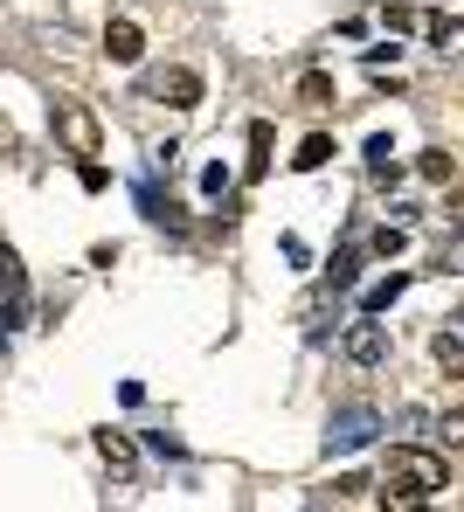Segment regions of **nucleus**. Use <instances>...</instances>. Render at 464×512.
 Returning <instances> with one entry per match:
<instances>
[{"mask_svg": "<svg viewBox=\"0 0 464 512\" xmlns=\"http://www.w3.org/2000/svg\"><path fill=\"white\" fill-rule=\"evenodd\" d=\"M347 360H354V367H381V360H388V326H374V312L368 319H354V326H347Z\"/></svg>", "mask_w": 464, "mask_h": 512, "instance_id": "nucleus-4", "label": "nucleus"}, {"mask_svg": "<svg viewBox=\"0 0 464 512\" xmlns=\"http://www.w3.org/2000/svg\"><path fill=\"white\" fill-rule=\"evenodd\" d=\"M402 243H409V229H374V256H402Z\"/></svg>", "mask_w": 464, "mask_h": 512, "instance_id": "nucleus-21", "label": "nucleus"}, {"mask_svg": "<svg viewBox=\"0 0 464 512\" xmlns=\"http://www.w3.org/2000/svg\"><path fill=\"white\" fill-rule=\"evenodd\" d=\"M430 436H437V450H464V409H444Z\"/></svg>", "mask_w": 464, "mask_h": 512, "instance_id": "nucleus-16", "label": "nucleus"}, {"mask_svg": "<svg viewBox=\"0 0 464 512\" xmlns=\"http://www.w3.org/2000/svg\"><path fill=\"white\" fill-rule=\"evenodd\" d=\"M430 360L444 367V381H464V340L458 333H437V340H430Z\"/></svg>", "mask_w": 464, "mask_h": 512, "instance_id": "nucleus-11", "label": "nucleus"}, {"mask_svg": "<svg viewBox=\"0 0 464 512\" xmlns=\"http://www.w3.org/2000/svg\"><path fill=\"white\" fill-rule=\"evenodd\" d=\"M423 28H430V42H437V49H444V42H464V21H458V14H430Z\"/></svg>", "mask_w": 464, "mask_h": 512, "instance_id": "nucleus-19", "label": "nucleus"}, {"mask_svg": "<svg viewBox=\"0 0 464 512\" xmlns=\"http://www.w3.org/2000/svg\"><path fill=\"white\" fill-rule=\"evenodd\" d=\"M361 492H368V478H340V485H333V506H347V499H361Z\"/></svg>", "mask_w": 464, "mask_h": 512, "instance_id": "nucleus-23", "label": "nucleus"}, {"mask_svg": "<svg viewBox=\"0 0 464 512\" xmlns=\"http://www.w3.org/2000/svg\"><path fill=\"white\" fill-rule=\"evenodd\" d=\"M388 485L430 506L437 492H451V471H444V450H423V443H395V450H388Z\"/></svg>", "mask_w": 464, "mask_h": 512, "instance_id": "nucleus-1", "label": "nucleus"}, {"mask_svg": "<svg viewBox=\"0 0 464 512\" xmlns=\"http://www.w3.org/2000/svg\"><path fill=\"white\" fill-rule=\"evenodd\" d=\"M416 173H423V180H437V187H444V180H451V173H458V160H451V153H444V146H430V153H423V160H416Z\"/></svg>", "mask_w": 464, "mask_h": 512, "instance_id": "nucleus-17", "label": "nucleus"}, {"mask_svg": "<svg viewBox=\"0 0 464 512\" xmlns=\"http://www.w3.org/2000/svg\"><path fill=\"white\" fill-rule=\"evenodd\" d=\"M229 180H236V173L222 167V160H208V167H201V194H208V201H222V194H229Z\"/></svg>", "mask_w": 464, "mask_h": 512, "instance_id": "nucleus-20", "label": "nucleus"}, {"mask_svg": "<svg viewBox=\"0 0 464 512\" xmlns=\"http://www.w3.org/2000/svg\"><path fill=\"white\" fill-rule=\"evenodd\" d=\"M77 180H84V187H91V194H97V187H104V180H111V173L97 167V153H91V160H84V167H77Z\"/></svg>", "mask_w": 464, "mask_h": 512, "instance_id": "nucleus-24", "label": "nucleus"}, {"mask_svg": "<svg viewBox=\"0 0 464 512\" xmlns=\"http://www.w3.org/2000/svg\"><path fill=\"white\" fill-rule=\"evenodd\" d=\"M264 173H271V125L257 118L250 125V167H243V180H264Z\"/></svg>", "mask_w": 464, "mask_h": 512, "instance_id": "nucleus-12", "label": "nucleus"}, {"mask_svg": "<svg viewBox=\"0 0 464 512\" xmlns=\"http://www.w3.org/2000/svg\"><path fill=\"white\" fill-rule=\"evenodd\" d=\"M0 298L28 312V270H21V256H14V243H0Z\"/></svg>", "mask_w": 464, "mask_h": 512, "instance_id": "nucleus-8", "label": "nucleus"}, {"mask_svg": "<svg viewBox=\"0 0 464 512\" xmlns=\"http://www.w3.org/2000/svg\"><path fill=\"white\" fill-rule=\"evenodd\" d=\"M146 90L167 97L174 111H194V104H201V77H194V70H160V77H146Z\"/></svg>", "mask_w": 464, "mask_h": 512, "instance_id": "nucleus-5", "label": "nucleus"}, {"mask_svg": "<svg viewBox=\"0 0 464 512\" xmlns=\"http://www.w3.org/2000/svg\"><path fill=\"white\" fill-rule=\"evenodd\" d=\"M49 125H56V139H63V146H70L77 160H91L97 139H104V132H97V111H91V104H70V97H56Z\"/></svg>", "mask_w": 464, "mask_h": 512, "instance_id": "nucleus-3", "label": "nucleus"}, {"mask_svg": "<svg viewBox=\"0 0 464 512\" xmlns=\"http://www.w3.org/2000/svg\"><path fill=\"white\" fill-rule=\"evenodd\" d=\"M326 160H333V132H312V139L298 146V160H291V167H298V173H319Z\"/></svg>", "mask_w": 464, "mask_h": 512, "instance_id": "nucleus-13", "label": "nucleus"}, {"mask_svg": "<svg viewBox=\"0 0 464 512\" xmlns=\"http://www.w3.org/2000/svg\"><path fill=\"white\" fill-rule=\"evenodd\" d=\"M458 326H464V312H458Z\"/></svg>", "mask_w": 464, "mask_h": 512, "instance_id": "nucleus-25", "label": "nucleus"}, {"mask_svg": "<svg viewBox=\"0 0 464 512\" xmlns=\"http://www.w3.org/2000/svg\"><path fill=\"white\" fill-rule=\"evenodd\" d=\"M104 56H111V63H139V56H146V28L118 14V21L104 28Z\"/></svg>", "mask_w": 464, "mask_h": 512, "instance_id": "nucleus-6", "label": "nucleus"}, {"mask_svg": "<svg viewBox=\"0 0 464 512\" xmlns=\"http://www.w3.org/2000/svg\"><path fill=\"white\" fill-rule=\"evenodd\" d=\"M374 436H381V416L368 402H347V409L326 416V457H354V450H368Z\"/></svg>", "mask_w": 464, "mask_h": 512, "instance_id": "nucleus-2", "label": "nucleus"}, {"mask_svg": "<svg viewBox=\"0 0 464 512\" xmlns=\"http://www.w3.org/2000/svg\"><path fill=\"white\" fill-rule=\"evenodd\" d=\"M361 284V250H340L333 256V291H354Z\"/></svg>", "mask_w": 464, "mask_h": 512, "instance_id": "nucleus-18", "label": "nucleus"}, {"mask_svg": "<svg viewBox=\"0 0 464 512\" xmlns=\"http://www.w3.org/2000/svg\"><path fill=\"white\" fill-rule=\"evenodd\" d=\"M298 104H312V111L333 104V77H326V70H305V77H298Z\"/></svg>", "mask_w": 464, "mask_h": 512, "instance_id": "nucleus-15", "label": "nucleus"}, {"mask_svg": "<svg viewBox=\"0 0 464 512\" xmlns=\"http://www.w3.org/2000/svg\"><path fill=\"white\" fill-rule=\"evenodd\" d=\"M139 208H146V222H160V229H181V208L153 187V180H139Z\"/></svg>", "mask_w": 464, "mask_h": 512, "instance_id": "nucleus-10", "label": "nucleus"}, {"mask_svg": "<svg viewBox=\"0 0 464 512\" xmlns=\"http://www.w3.org/2000/svg\"><path fill=\"white\" fill-rule=\"evenodd\" d=\"M444 229H451V236H464V194H451V201H444Z\"/></svg>", "mask_w": 464, "mask_h": 512, "instance_id": "nucleus-22", "label": "nucleus"}, {"mask_svg": "<svg viewBox=\"0 0 464 512\" xmlns=\"http://www.w3.org/2000/svg\"><path fill=\"white\" fill-rule=\"evenodd\" d=\"M402 291H409V277H402V270H388L381 284H368V291H361V312H374V319H381V312H388Z\"/></svg>", "mask_w": 464, "mask_h": 512, "instance_id": "nucleus-9", "label": "nucleus"}, {"mask_svg": "<svg viewBox=\"0 0 464 512\" xmlns=\"http://www.w3.org/2000/svg\"><path fill=\"white\" fill-rule=\"evenodd\" d=\"M97 457H104L118 478H132V471H139V443H132L125 429H97Z\"/></svg>", "mask_w": 464, "mask_h": 512, "instance_id": "nucleus-7", "label": "nucleus"}, {"mask_svg": "<svg viewBox=\"0 0 464 512\" xmlns=\"http://www.w3.org/2000/svg\"><path fill=\"white\" fill-rule=\"evenodd\" d=\"M368 173H374V180H395V173H402V167H395V146H388V132H374V139H368Z\"/></svg>", "mask_w": 464, "mask_h": 512, "instance_id": "nucleus-14", "label": "nucleus"}]
</instances>
